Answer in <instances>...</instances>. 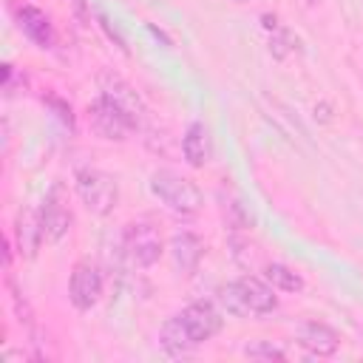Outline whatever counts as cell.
Masks as SVG:
<instances>
[{
  "label": "cell",
  "instance_id": "6da1fadb",
  "mask_svg": "<svg viewBox=\"0 0 363 363\" xmlns=\"http://www.w3.org/2000/svg\"><path fill=\"white\" fill-rule=\"evenodd\" d=\"M221 329V312L213 303H190L176 312L159 332V346L167 354H184L210 340Z\"/></svg>",
  "mask_w": 363,
  "mask_h": 363
},
{
  "label": "cell",
  "instance_id": "5b68a950",
  "mask_svg": "<svg viewBox=\"0 0 363 363\" xmlns=\"http://www.w3.org/2000/svg\"><path fill=\"white\" fill-rule=\"evenodd\" d=\"M91 119L96 133L105 139H125L128 130L133 128V116L128 113L122 99H116L113 94H105L102 99H96V105L91 108Z\"/></svg>",
  "mask_w": 363,
  "mask_h": 363
},
{
  "label": "cell",
  "instance_id": "7a4b0ae2",
  "mask_svg": "<svg viewBox=\"0 0 363 363\" xmlns=\"http://www.w3.org/2000/svg\"><path fill=\"white\" fill-rule=\"evenodd\" d=\"M218 303L221 312L233 315V318H252V315H267L278 306L275 298V286L264 278H238L230 281L227 286L218 289Z\"/></svg>",
  "mask_w": 363,
  "mask_h": 363
},
{
  "label": "cell",
  "instance_id": "2e32d148",
  "mask_svg": "<svg viewBox=\"0 0 363 363\" xmlns=\"http://www.w3.org/2000/svg\"><path fill=\"white\" fill-rule=\"evenodd\" d=\"M238 3H244V0H238Z\"/></svg>",
  "mask_w": 363,
  "mask_h": 363
},
{
  "label": "cell",
  "instance_id": "30bf717a",
  "mask_svg": "<svg viewBox=\"0 0 363 363\" xmlns=\"http://www.w3.org/2000/svg\"><path fill=\"white\" fill-rule=\"evenodd\" d=\"M170 252H173V261L184 269V272H193L201 261V241L193 235V233H176L173 241H170Z\"/></svg>",
  "mask_w": 363,
  "mask_h": 363
},
{
  "label": "cell",
  "instance_id": "9c48e42d",
  "mask_svg": "<svg viewBox=\"0 0 363 363\" xmlns=\"http://www.w3.org/2000/svg\"><path fill=\"white\" fill-rule=\"evenodd\" d=\"M182 150H184L187 164H193V167H204L207 164V159H210V133H207V128L201 122H193L184 130Z\"/></svg>",
  "mask_w": 363,
  "mask_h": 363
},
{
  "label": "cell",
  "instance_id": "5bb4252c",
  "mask_svg": "<svg viewBox=\"0 0 363 363\" xmlns=\"http://www.w3.org/2000/svg\"><path fill=\"white\" fill-rule=\"evenodd\" d=\"M43 241V230H40V218L34 216H20L17 221V244H20V252L26 250V255H34V250L40 247Z\"/></svg>",
  "mask_w": 363,
  "mask_h": 363
},
{
  "label": "cell",
  "instance_id": "52a82bcc",
  "mask_svg": "<svg viewBox=\"0 0 363 363\" xmlns=\"http://www.w3.org/2000/svg\"><path fill=\"white\" fill-rule=\"evenodd\" d=\"M125 250L136 267H150L162 252V238L150 224H130L125 233Z\"/></svg>",
  "mask_w": 363,
  "mask_h": 363
},
{
  "label": "cell",
  "instance_id": "8992f818",
  "mask_svg": "<svg viewBox=\"0 0 363 363\" xmlns=\"http://www.w3.org/2000/svg\"><path fill=\"white\" fill-rule=\"evenodd\" d=\"M102 295V275L91 264H77L68 281V298L77 309H91Z\"/></svg>",
  "mask_w": 363,
  "mask_h": 363
},
{
  "label": "cell",
  "instance_id": "7c38bea8",
  "mask_svg": "<svg viewBox=\"0 0 363 363\" xmlns=\"http://www.w3.org/2000/svg\"><path fill=\"white\" fill-rule=\"evenodd\" d=\"M20 23H23V31H26L34 43H40V45H48V43H51V26H48V17H45L40 9H34V6L20 9Z\"/></svg>",
  "mask_w": 363,
  "mask_h": 363
},
{
  "label": "cell",
  "instance_id": "3957f363",
  "mask_svg": "<svg viewBox=\"0 0 363 363\" xmlns=\"http://www.w3.org/2000/svg\"><path fill=\"white\" fill-rule=\"evenodd\" d=\"M150 193L173 213L179 216H193L201 207V193L193 182H187L184 176L173 173V170H156L150 176Z\"/></svg>",
  "mask_w": 363,
  "mask_h": 363
},
{
  "label": "cell",
  "instance_id": "4fadbf2b",
  "mask_svg": "<svg viewBox=\"0 0 363 363\" xmlns=\"http://www.w3.org/2000/svg\"><path fill=\"white\" fill-rule=\"evenodd\" d=\"M264 278H267L275 289H281V292H301V289H303V278H301L292 267H286V264H267Z\"/></svg>",
  "mask_w": 363,
  "mask_h": 363
},
{
  "label": "cell",
  "instance_id": "ba28073f",
  "mask_svg": "<svg viewBox=\"0 0 363 363\" xmlns=\"http://www.w3.org/2000/svg\"><path fill=\"white\" fill-rule=\"evenodd\" d=\"M295 340L301 349H306L309 354L315 357H329L337 352V332L326 323H318V320H309V323H301L298 332H295Z\"/></svg>",
  "mask_w": 363,
  "mask_h": 363
},
{
  "label": "cell",
  "instance_id": "277c9868",
  "mask_svg": "<svg viewBox=\"0 0 363 363\" xmlns=\"http://www.w3.org/2000/svg\"><path fill=\"white\" fill-rule=\"evenodd\" d=\"M74 182H77V193H79L82 204L91 213H96V216L113 213V207L119 201V187L108 173H102L96 167H82V170H77Z\"/></svg>",
  "mask_w": 363,
  "mask_h": 363
},
{
  "label": "cell",
  "instance_id": "8fae6325",
  "mask_svg": "<svg viewBox=\"0 0 363 363\" xmlns=\"http://www.w3.org/2000/svg\"><path fill=\"white\" fill-rule=\"evenodd\" d=\"M68 224H71V216L54 204V201H45L43 213H40V230H43V238L45 241H60L65 233H68Z\"/></svg>",
  "mask_w": 363,
  "mask_h": 363
},
{
  "label": "cell",
  "instance_id": "9a60e30c",
  "mask_svg": "<svg viewBox=\"0 0 363 363\" xmlns=\"http://www.w3.org/2000/svg\"><path fill=\"white\" fill-rule=\"evenodd\" d=\"M244 354H247V357H264V360H272V357L284 360V357H286V352H284L281 346H272V343H258V346H247V349H244Z\"/></svg>",
  "mask_w": 363,
  "mask_h": 363
}]
</instances>
